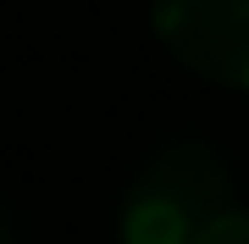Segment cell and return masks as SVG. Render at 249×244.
<instances>
[{
    "instance_id": "6da1fadb",
    "label": "cell",
    "mask_w": 249,
    "mask_h": 244,
    "mask_svg": "<svg viewBox=\"0 0 249 244\" xmlns=\"http://www.w3.org/2000/svg\"><path fill=\"white\" fill-rule=\"evenodd\" d=\"M150 22L188 73L249 89V0H150Z\"/></svg>"
},
{
    "instance_id": "7a4b0ae2",
    "label": "cell",
    "mask_w": 249,
    "mask_h": 244,
    "mask_svg": "<svg viewBox=\"0 0 249 244\" xmlns=\"http://www.w3.org/2000/svg\"><path fill=\"white\" fill-rule=\"evenodd\" d=\"M127 194L160 200V206H172L188 227H205L216 211L232 206V172H227V161L211 145H199V139H172V145H160L150 161H144V172L133 178Z\"/></svg>"
},
{
    "instance_id": "3957f363",
    "label": "cell",
    "mask_w": 249,
    "mask_h": 244,
    "mask_svg": "<svg viewBox=\"0 0 249 244\" xmlns=\"http://www.w3.org/2000/svg\"><path fill=\"white\" fill-rule=\"evenodd\" d=\"M194 227H188L172 206L160 200H144V194H127V211H122V244H188Z\"/></svg>"
},
{
    "instance_id": "277c9868",
    "label": "cell",
    "mask_w": 249,
    "mask_h": 244,
    "mask_svg": "<svg viewBox=\"0 0 249 244\" xmlns=\"http://www.w3.org/2000/svg\"><path fill=\"white\" fill-rule=\"evenodd\" d=\"M188 244H249V211H238V206L216 211L205 227H194Z\"/></svg>"
},
{
    "instance_id": "5b68a950",
    "label": "cell",
    "mask_w": 249,
    "mask_h": 244,
    "mask_svg": "<svg viewBox=\"0 0 249 244\" xmlns=\"http://www.w3.org/2000/svg\"><path fill=\"white\" fill-rule=\"evenodd\" d=\"M0 244H11V233H6V217H0Z\"/></svg>"
}]
</instances>
